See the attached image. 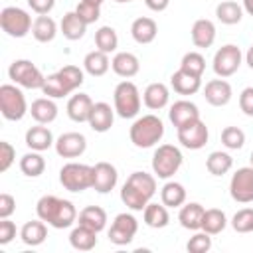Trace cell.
I'll use <instances>...</instances> for the list:
<instances>
[{"mask_svg": "<svg viewBox=\"0 0 253 253\" xmlns=\"http://www.w3.org/2000/svg\"><path fill=\"white\" fill-rule=\"evenodd\" d=\"M36 213L53 229H67L77 221V210L73 202L57 198L53 194H45L36 204Z\"/></svg>", "mask_w": 253, "mask_h": 253, "instance_id": "obj_1", "label": "cell"}, {"mask_svg": "<svg viewBox=\"0 0 253 253\" xmlns=\"http://www.w3.org/2000/svg\"><path fill=\"white\" fill-rule=\"evenodd\" d=\"M154 194H156V176L136 170L123 184L121 202L132 211H142L146 204L154 198Z\"/></svg>", "mask_w": 253, "mask_h": 253, "instance_id": "obj_2", "label": "cell"}, {"mask_svg": "<svg viewBox=\"0 0 253 253\" xmlns=\"http://www.w3.org/2000/svg\"><path fill=\"white\" fill-rule=\"evenodd\" d=\"M164 136V123L156 115H142L136 117L128 128V138L136 148H152Z\"/></svg>", "mask_w": 253, "mask_h": 253, "instance_id": "obj_3", "label": "cell"}, {"mask_svg": "<svg viewBox=\"0 0 253 253\" xmlns=\"http://www.w3.org/2000/svg\"><path fill=\"white\" fill-rule=\"evenodd\" d=\"M140 105H142V97H140L138 87L132 81L125 79L115 87V91H113V107H115V113L121 119L138 117Z\"/></svg>", "mask_w": 253, "mask_h": 253, "instance_id": "obj_4", "label": "cell"}, {"mask_svg": "<svg viewBox=\"0 0 253 253\" xmlns=\"http://www.w3.org/2000/svg\"><path fill=\"white\" fill-rule=\"evenodd\" d=\"M0 113L6 121H22L26 113H30L28 101L20 85L16 83H4L0 85Z\"/></svg>", "mask_w": 253, "mask_h": 253, "instance_id": "obj_5", "label": "cell"}, {"mask_svg": "<svg viewBox=\"0 0 253 253\" xmlns=\"http://www.w3.org/2000/svg\"><path fill=\"white\" fill-rule=\"evenodd\" d=\"M182 150L174 144H158L152 154V172L160 180H170L182 166Z\"/></svg>", "mask_w": 253, "mask_h": 253, "instance_id": "obj_6", "label": "cell"}, {"mask_svg": "<svg viewBox=\"0 0 253 253\" xmlns=\"http://www.w3.org/2000/svg\"><path fill=\"white\" fill-rule=\"evenodd\" d=\"M59 184L67 192H85L93 188V166L81 162H67L59 170Z\"/></svg>", "mask_w": 253, "mask_h": 253, "instance_id": "obj_7", "label": "cell"}, {"mask_svg": "<svg viewBox=\"0 0 253 253\" xmlns=\"http://www.w3.org/2000/svg\"><path fill=\"white\" fill-rule=\"evenodd\" d=\"M34 20L28 10L18 6H6L0 12V28L10 38H26L32 32Z\"/></svg>", "mask_w": 253, "mask_h": 253, "instance_id": "obj_8", "label": "cell"}, {"mask_svg": "<svg viewBox=\"0 0 253 253\" xmlns=\"http://www.w3.org/2000/svg\"><path fill=\"white\" fill-rule=\"evenodd\" d=\"M8 77L24 89H42L45 83V75L30 59H14L8 67Z\"/></svg>", "mask_w": 253, "mask_h": 253, "instance_id": "obj_9", "label": "cell"}, {"mask_svg": "<svg viewBox=\"0 0 253 253\" xmlns=\"http://www.w3.org/2000/svg\"><path fill=\"white\" fill-rule=\"evenodd\" d=\"M243 63V51L239 45L235 43H225L221 45L215 53H213V61H211V67H213V73L217 77H231L233 73H237V69L241 67Z\"/></svg>", "mask_w": 253, "mask_h": 253, "instance_id": "obj_10", "label": "cell"}, {"mask_svg": "<svg viewBox=\"0 0 253 253\" xmlns=\"http://www.w3.org/2000/svg\"><path fill=\"white\" fill-rule=\"evenodd\" d=\"M136 231H138V221L132 213H128V211L117 213L111 227H109V241L113 245H119V247L128 245L134 239Z\"/></svg>", "mask_w": 253, "mask_h": 253, "instance_id": "obj_11", "label": "cell"}, {"mask_svg": "<svg viewBox=\"0 0 253 253\" xmlns=\"http://www.w3.org/2000/svg\"><path fill=\"white\" fill-rule=\"evenodd\" d=\"M229 196L237 204L253 202V166L237 168L229 180Z\"/></svg>", "mask_w": 253, "mask_h": 253, "instance_id": "obj_12", "label": "cell"}, {"mask_svg": "<svg viewBox=\"0 0 253 253\" xmlns=\"http://www.w3.org/2000/svg\"><path fill=\"white\" fill-rule=\"evenodd\" d=\"M176 132H178V142L188 150L204 148L208 144V138H210V130H208V126H206V123L202 119L178 128Z\"/></svg>", "mask_w": 253, "mask_h": 253, "instance_id": "obj_13", "label": "cell"}, {"mask_svg": "<svg viewBox=\"0 0 253 253\" xmlns=\"http://www.w3.org/2000/svg\"><path fill=\"white\" fill-rule=\"evenodd\" d=\"M53 146L61 158H77L87 150V138L81 132H63L55 138Z\"/></svg>", "mask_w": 253, "mask_h": 253, "instance_id": "obj_14", "label": "cell"}, {"mask_svg": "<svg viewBox=\"0 0 253 253\" xmlns=\"http://www.w3.org/2000/svg\"><path fill=\"white\" fill-rule=\"evenodd\" d=\"M168 119L170 123L174 125V128H182L194 121L200 119V109L196 103L188 101V99H180V101H174L170 105V111H168Z\"/></svg>", "mask_w": 253, "mask_h": 253, "instance_id": "obj_15", "label": "cell"}, {"mask_svg": "<svg viewBox=\"0 0 253 253\" xmlns=\"http://www.w3.org/2000/svg\"><path fill=\"white\" fill-rule=\"evenodd\" d=\"M119 182V172L111 162H97L93 166V190L99 194H109Z\"/></svg>", "mask_w": 253, "mask_h": 253, "instance_id": "obj_16", "label": "cell"}, {"mask_svg": "<svg viewBox=\"0 0 253 253\" xmlns=\"http://www.w3.org/2000/svg\"><path fill=\"white\" fill-rule=\"evenodd\" d=\"M231 97H233V89H231L229 81H225L223 77L211 79L204 87V99L211 107H225L231 101Z\"/></svg>", "mask_w": 253, "mask_h": 253, "instance_id": "obj_17", "label": "cell"}, {"mask_svg": "<svg viewBox=\"0 0 253 253\" xmlns=\"http://www.w3.org/2000/svg\"><path fill=\"white\" fill-rule=\"evenodd\" d=\"M113 123H115V107H111L105 101L95 103L93 109H91L89 121H87V125L91 126V130H95V132H107V130H111Z\"/></svg>", "mask_w": 253, "mask_h": 253, "instance_id": "obj_18", "label": "cell"}, {"mask_svg": "<svg viewBox=\"0 0 253 253\" xmlns=\"http://www.w3.org/2000/svg\"><path fill=\"white\" fill-rule=\"evenodd\" d=\"M215 24L208 18H200L192 24V30H190V38H192V43L200 49H208L213 45L215 42Z\"/></svg>", "mask_w": 253, "mask_h": 253, "instance_id": "obj_19", "label": "cell"}, {"mask_svg": "<svg viewBox=\"0 0 253 253\" xmlns=\"http://www.w3.org/2000/svg\"><path fill=\"white\" fill-rule=\"evenodd\" d=\"M24 140H26V146L30 150H38V152H43V150H47L55 144V138H53L51 130L45 125H40V123L26 130Z\"/></svg>", "mask_w": 253, "mask_h": 253, "instance_id": "obj_20", "label": "cell"}, {"mask_svg": "<svg viewBox=\"0 0 253 253\" xmlns=\"http://www.w3.org/2000/svg\"><path fill=\"white\" fill-rule=\"evenodd\" d=\"M111 69L115 71V75L123 79H130L140 71V61L130 51H117L115 57L111 59Z\"/></svg>", "mask_w": 253, "mask_h": 253, "instance_id": "obj_21", "label": "cell"}, {"mask_svg": "<svg viewBox=\"0 0 253 253\" xmlns=\"http://www.w3.org/2000/svg\"><path fill=\"white\" fill-rule=\"evenodd\" d=\"M93 99L87 93H75L67 101V117L73 123H87L91 109H93Z\"/></svg>", "mask_w": 253, "mask_h": 253, "instance_id": "obj_22", "label": "cell"}, {"mask_svg": "<svg viewBox=\"0 0 253 253\" xmlns=\"http://www.w3.org/2000/svg\"><path fill=\"white\" fill-rule=\"evenodd\" d=\"M130 36L140 45L152 43L158 36V24L148 16H140L130 24Z\"/></svg>", "mask_w": 253, "mask_h": 253, "instance_id": "obj_23", "label": "cell"}, {"mask_svg": "<svg viewBox=\"0 0 253 253\" xmlns=\"http://www.w3.org/2000/svg\"><path fill=\"white\" fill-rule=\"evenodd\" d=\"M170 87L174 89V93L184 95V97L196 95V93L202 89V77L178 69V71H174V73L170 75Z\"/></svg>", "mask_w": 253, "mask_h": 253, "instance_id": "obj_24", "label": "cell"}, {"mask_svg": "<svg viewBox=\"0 0 253 253\" xmlns=\"http://www.w3.org/2000/svg\"><path fill=\"white\" fill-rule=\"evenodd\" d=\"M168 101H170V89H168V85H164L160 81L146 85V89L142 93V103H144L146 109L160 111V109H164L168 105Z\"/></svg>", "mask_w": 253, "mask_h": 253, "instance_id": "obj_25", "label": "cell"}, {"mask_svg": "<svg viewBox=\"0 0 253 253\" xmlns=\"http://www.w3.org/2000/svg\"><path fill=\"white\" fill-rule=\"evenodd\" d=\"M57 113H59V109L55 105V99H51V97H40V99L32 101V105H30V115L40 125L53 123L57 119Z\"/></svg>", "mask_w": 253, "mask_h": 253, "instance_id": "obj_26", "label": "cell"}, {"mask_svg": "<svg viewBox=\"0 0 253 253\" xmlns=\"http://www.w3.org/2000/svg\"><path fill=\"white\" fill-rule=\"evenodd\" d=\"M204 211L206 208L198 202H188L180 208L178 211V221L184 229H190V231H198L202 229V219H204Z\"/></svg>", "mask_w": 253, "mask_h": 253, "instance_id": "obj_27", "label": "cell"}, {"mask_svg": "<svg viewBox=\"0 0 253 253\" xmlns=\"http://www.w3.org/2000/svg\"><path fill=\"white\" fill-rule=\"evenodd\" d=\"M47 237V223L43 219H30L22 225L20 229V239L28 245V247H38L45 241Z\"/></svg>", "mask_w": 253, "mask_h": 253, "instance_id": "obj_28", "label": "cell"}, {"mask_svg": "<svg viewBox=\"0 0 253 253\" xmlns=\"http://www.w3.org/2000/svg\"><path fill=\"white\" fill-rule=\"evenodd\" d=\"M59 32L63 34L65 40H69V42H77V40H81V38L85 36V32H87V24H85V22L77 16V12L73 10V12L63 14V18H61V22H59Z\"/></svg>", "mask_w": 253, "mask_h": 253, "instance_id": "obj_29", "label": "cell"}, {"mask_svg": "<svg viewBox=\"0 0 253 253\" xmlns=\"http://www.w3.org/2000/svg\"><path fill=\"white\" fill-rule=\"evenodd\" d=\"M186 188L184 184L176 182V180H168L162 188H160V202L166 208H182L186 204Z\"/></svg>", "mask_w": 253, "mask_h": 253, "instance_id": "obj_30", "label": "cell"}, {"mask_svg": "<svg viewBox=\"0 0 253 253\" xmlns=\"http://www.w3.org/2000/svg\"><path fill=\"white\" fill-rule=\"evenodd\" d=\"M142 219H144V223H146L148 227H152V229H162V227H166V225L170 223V213H168V208H166L162 202H160V204L148 202L146 208L142 210Z\"/></svg>", "mask_w": 253, "mask_h": 253, "instance_id": "obj_31", "label": "cell"}, {"mask_svg": "<svg viewBox=\"0 0 253 253\" xmlns=\"http://www.w3.org/2000/svg\"><path fill=\"white\" fill-rule=\"evenodd\" d=\"M57 22L49 16V14H43V16H36L34 20V26H32V36L36 42L40 43H47L51 42L55 36H57Z\"/></svg>", "mask_w": 253, "mask_h": 253, "instance_id": "obj_32", "label": "cell"}, {"mask_svg": "<svg viewBox=\"0 0 253 253\" xmlns=\"http://www.w3.org/2000/svg\"><path fill=\"white\" fill-rule=\"evenodd\" d=\"M111 67V59L109 53L101 51V49H93L83 57V69L85 73H89L91 77H103Z\"/></svg>", "mask_w": 253, "mask_h": 253, "instance_id": "obj_33", "label": "cell"}, {"mask_svg": "<svg viewBox=\"0 0 253 253\" xmlns=\"http://www.w3.org/2000/svg\"><path fill=\"white\" fill-rule=\"evenodd\" d=\"M69 243L77 251H91L97 245V231L87 225L77 223L69 233Z\"/></svg>", "mask_w": 253, "mask_h": 253, "instance_id": "obj_34", "label": "cell"}, {"mask_svg": "<svg viewBox=\"0 0 253 253\" xmlns=\"http://www.w3.org/2000/svg\"><path fill=\"white\" fill-rule=\"evenodd\" d=\"M107 221H109V219H107V211H105L101 206H87V208H83V210L79 211V215H77V223L87 225V227L95 229L97 233L107 227Z\"/></svg>", "mask_w": 253, "mask_h": 253, "instance_id": "obj_35", "label": "cell"}, {"mask_svg": "<svg viewBox=\"0 0 253 253\" xmlns=\"http://www.w3.org/2000/svg\"><path fill=\"white\" fill-rule=\"evenodd\" d=\"M243 6L237 4L235 0H221L217 6H215V18L225 24V26H235L241 22L243 18Z\"/></svg>", "mask_w": 253, "mask_h": 253, "instance_id": "obj_36", "label": "cell"}, {"mask_svg": "<svg viewBox=\"0 0 253 253\" xmlns=\"http://www.w3.org/2000/svg\"><path fill=\"white\" fill-rule=\"evenodd\" d=\"M231 166H233V158L229 152H223V150H213L206 158V170L211 176H223L231 170Z\"/></svg>", "mask_w": 253, "mask_h": 253, "instance_id": "obj_37", "label": "cell"}, {"mask_svg": "<svg viewBox=\"0 0 253 253\" xmlns=\"http://www.w3.org/2000/svg\"><path fill=\"white\" fill-rule=\"evenodd\" d=\"M227 215L223 210H217V208H210L204 211V219H202V229L210 235H217L221 233L225 227H227Z\"/></svg>", "mask_w": 253, "mask_h": 253, "instance_id": "obj_38", "label": "cell"}, {"mask_svg": "<svg viewBox=\"0 0 253 253\" xmlns=\"http://www.w3.org/2000/svg\"><path fill=\"white\" fill-rule=\"evenodd\" d=\"M20 170L24 176L28 178H38L43 174L45 170V158L42 156V152L38 150H32V152H26L22 158H20Z\"/></svg>", "mask_w": 253, "mask_h": 253, "instance_id": "obj_39", "label": "cell"}, {"mask_svg": "<svg viewBox=\"0 0 253 253\" xmlns=\"http://www.w3.org/2000/svg\"><path fill=\"white\" fill-rule=\"evenodd\" d=\"M95 45L105 53H115L119 47V36L113 26H101L95 32Z\"/></svg>", "mask_w": 253, "mask_h": 253, "instance_id": "obj_40", "label": "cell"}, {"mask_svg": "<svg viewBox=\"0 0 253 253\" xmlns=\"http://www.w3.org/2000/svg\"><path fill=\"white\" fill-rule=\"evenodd\" d=\"M42 93L45 97H51V99H63V97L71 95L69 89H67V85L63 83V79H61V75L57 71L45 75V83L42 87Z\"/></svg>", "mask_w": 253, "mask_h": 253, "instance_id": "obj_41", "label": "cell"}, {"mask_svg": "<svg viewBox=\"0 0 253 253\" xmlns=\"http://www.w3.org/2000/svg\"><path fill=\"white\" fill-rule=\"evenodd\" d=\"M180 69L186 73L202 77L206 71V57L200 51H188V53H184V57L180 61Z\"/></svg>", "mask_w": 253, "mask_h": 253, "instance_id": "obj_42", "label": "cell"}, {"mask_svg": "<svg viewBox=\"0 0 253 253\" xmlns=\"http://www.w3.org/2000/svg\"><path fill=\"white\" fill-rule=\"evenodd\" d=\"M57 73L61 75V79H63V83L67 85L69 93L77 91V89L83 85V81H85L83 69H81V67H77V65H63Z\"/></svg>", "mask_w": 253, "mask_h": 253, "instance_id": "obj_43", "label": "cell"}, {"mask_svg": "<svg viewBox=\"0 0 253 253\" xmlns=\"http://www.w3.org/2000/svg\"><path fill=\"white\" fill-rule=\"evenodd\" d=\"M229 223L237 233H253V208L237 210Z\"/></svg>", "mask_w": 253, "mask_h": 253, "instance_id": "obj_44", "label": "cell"}, {"mask_svg": "<svg viewBox=\"0 0 253 253\" xmlns=\"http://www.w3.org/2000/svg\"><path fill=\"white\" fill-rule=\"evenodd\" d=\"M221 144L227 150H239L245 144V132L239 126H225L221 130Z\"/></svg>", "mask_w": 253, "mask_h": 253, "instance_id": "obj_45", "label": "cell"}, {"mask_svg": "<svg viewBox=\"0 0 253 253\" xmlns=\"http://www.w3.org/2000/svg\"><path fill=\"white\" fill-rule=\"evenodd\" d=\"M186 249L190 253H206L211 249V235L206 233L204 229H198L186 243Z\"/></svg>", "mask_w": 253, "mask_h": 253, "instance_id": "obj_46", "label": "cell"}, {"mask_svg": "<svg viewBox=\"0 0 253 253\" xmlns=\"http://www.w3.org/2000/svg\"><path fill=\"white\" fill-rule=\"evenodd\" d=\"M75 12H77V16L89 26V24H95L99 18H101V6H97V4H91V2H85V0H81L77 6H75Z\"/></svg>", "mask_w": 253, "mask_h": 253, "instance_id": "obj_47", "label": "cell"}, {"mask_svg": "<svg viewBox=\"0 0 253 253\" xmlns=\"http://www.w3.org/2000/svg\"><path fill=\"white\" fill-rule=\"evenodd\" d=\"M14 160H16V148L10 142L2 140L0 142V172H6L14 164Z\"/></svg>", "mask_w": 253, "mask_h": 253, "instance_id": "obj_48", "label": "cell"}, {"mask_svg": "<svg viewBox=\"0 0 253 253\" xmlns=\"http://www.w3.org/2000/svg\"><path fill=\"white\" fill-rule=\"evenodd\" d=\"M16 237V223L10 221V217L0 219V245H8Z\"/></svg>", "mask_w": 253, "mask_h": 253, "instance_id": "obj_49", "label": "cell"}, {"mask_svg": "<svg viewBox=\"0 0 253 253\" xmlns=\"http://www.w3.org/2000/svg\"><path fill=\"white\" fill-rule=\"evenodd\" d=\"M239 109L243 111V115L253 117V87H245L239 93Z\"/></svg>", "mask_w": 253, "mask_h": 253, "instance_id": "obj_50", "label": "cell"}, {"mask_svg": "<svg viewBox=\"0 0 253 253\" xmlns=\"http://www.w3.org/2000/svg\"><path fill=\"white\" fill-rule=\"evenodd\" d=\"M14 211H16V200H14V196H10L6 192L0 194V219L10 217Z\"/></svg>", "mask_w": 253, "mask_h": 253, "instance_id": "obj_51", "label": "cell"}, {"mask_svg": "<svg viewBox=\"0 0 253 253\" xmlns=\"http://www.w3.org/2000/svg\"><path fill=\"white\" fill-rule=\"evenodd\" d=\"M28 6L38 16H43V14H49L55 8V0H28Z\"/></svg>", "mask_w": 253, "mask_h": 253, "instance_id": "obj_52", "label": "cell"}, {"mask_svg": "<svg viewBox=\"0 0 253 253\" xmlns=\"http://www.w3.org/2000/svg\"><path fill=\"white\" fill-rule=\"evenodd\" d=\"M144 4L152 12H164L170 6V0H144Z\"/></svg>", "mask_w": 253, "mask_h": 253, "instance_id": "obj_53", "label": "cell"}, {"mask_svg": "<svg viewBox=\"0 0 253 253\" xmlns=\"http://www.w3.org/2000/svg\"><path fill=\"white\" fill-rule=\"evenodd\" d=\"M243 59H245V63L249 65V69H253V43H251V45L247 47V51H245Z\"/></svg>", "mask_w": 253, "mask_h": 253, "instance_id": "obj_54", "label": "cell"}, {"mask_svg": "<svg viewBox=\"0 0 253 253\" xmlns=\"http://www.w3.org/2000/svg\"><path fill=\"white\" fill-rule=\"evenodd\" d=\"M241 6H243V10H245V14L253 16V0H243Z\"/></svg>", "mask_w": 253, "mask_h": 253, "instance_id": "obj_55", "label": "cell"}, {"mask_svg": "<svg viewBox=\"0 0 253 253\" xmlns=\"http://www.w3.org/2000/svg\"><path fill=\"white\" fill-rule=\"evenodd\" d=\"M85 2H91V4H97V6H101L105 0H85Z\"/></svg>", "mask_w": 253, "mask_h": 253, "instance_id": "obj_56", "label": "cell"}, {"mask_svg": "<svg viewBox=\"0 0 253 253\" xmlns=\"http://www.w3.org/2000/svg\"><path fill=\"white\" fill-rule=\"evenodd\" d=\"M117 4H126V2H134V0H115Z\"/></svg>", "mask_w": 253, "mask_h": 253, "instance_id": "obj_57", "label": "cell"}, {"mask_svg": "<svg viewBox=\"0 0 253 253\" xmlns=\"http://www.w3.org/2000/svg\"><path fill=\"white\" fill-rule=\"evenodd\" d=\"M249 162H251V166H253V150H251V156H249Z\"/></svg>", "mask_w": 253, "mask_h": 253, "instance_id": "obj_58", "label": "cell"}]
</instances>
